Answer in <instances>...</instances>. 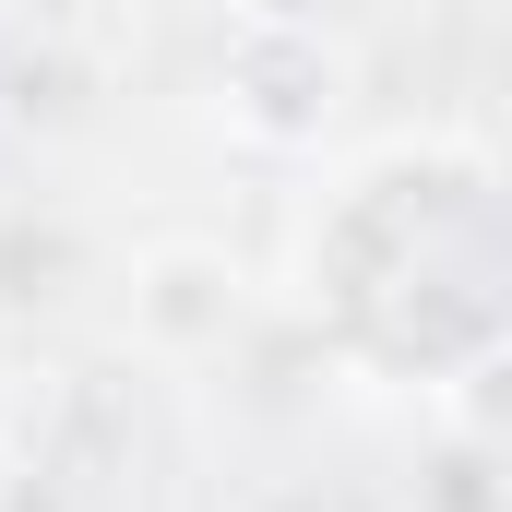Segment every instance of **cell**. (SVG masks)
Wrapping results in <instances>:
<instances>
[{"mask_svg":"<svg viewBox=\"0 0 512 512\" xmlns=\"http://www.w3.org/2000/svg\"><path fill=\"white\" fill-rule=\"evenodd\" d=\"M310 310L382 382H465L501 346V203L453 143L370 155L310 227Z\"/></svg>","mask_w":512,"mask_h":512,"instance_id":"1","label":"cell"}]
</instances>
